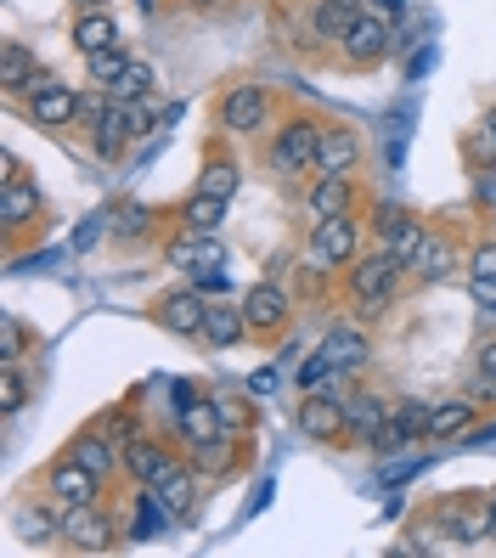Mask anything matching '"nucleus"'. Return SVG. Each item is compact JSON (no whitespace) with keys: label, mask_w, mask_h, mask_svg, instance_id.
Wrapping results in <instances>:
<instances>
[{"label":"nucleus","mask_w":496,"mask_h":558,"mask_svg":"<svg viewBox=\"0 0 496 558\" xmlns=\"http://www.w3.org/2000/svg\"><path fill=\"white\" fill-rule=\"evenodd\" d=\"M401 271H407V259H395L389 248H373L367 259H355V266H350V293H355V305L367 311V316H378V311L389 305L395 282H401Z\"/></svg>","instance_id":"obj_1"},{"label":"nucleus","mask_w":496,"mask_h":558,"mask_svg":"<svg viewBox=\"0 0 496 558\" xmlns=\"http://www.w3.org/2000/svg\"><path fill=\"white\" fill-rule=\"evenodd\" d=\"M361 248V220L355 215H334V220H322L316 226V238H311V254H316V266H350Z\"/></svg>","instance_id":"obj_2"},{"label":"nucleus","mask_w":496,"mask_h":558,"mask_svg":"<svg viewBox=\"0 0 496 558\" xmlns=\"http://www.w3.org/2000/svg\"><path fill=\"white\" fill-rule=\"evenodd\" d=\"M266 85H231L226 102H220V124L231 130V136H254V130H266Z\"/></svg>","instance_id":"obj_3"},{"label":"nucleus","mask_w":496,"mask_h":558,"mask_svg":"<svg viewBox=\"0 0 496 558\" xmlns=\"http://www.w3.org/2000/svg\"><path fill=\"white\" fill-rule=\"evenodd\" d=\"M62 542L69 547H80V553H102V547H113V519L96 508V502H80V508H69L62 513Z\"/></svg>","instance_id":"obj_4"},{"label":"nucleus","mask_w":496,"mask_h":558,"mask_svg":"<svg viewBox=\"0 0 496 558\" xmlns=\"http://www.w3.org/2000/svg\"><path fill=\"white\" fill-rule=\"evenodd\" d=\"M316 153H322V130L305 124V119H293L282 136H277V147H271V163H277L282 175H305L311 163H316Z\"/></svg>","instance_id":"obj_5"},{"label":"nucleus","mask_w":496,"mask_h":558,"mask_svg":"<svg viewBox=\"0 0 496 558\" xmlns=\"http://www.w3.org/2000/svg\"><path fill=\"white\" fill-rule=\"evenodd\" d=\"M28 113H35V124H46V130H62L69 119H80V96L62 85V80H35L28 85Z\"/></svg>","instance_id":"obj_6"},{"label":"nucleus","mask_w":496,"mask_h":558,"mask_svg":"<svg viewBox=\"0 0 496 558\" xmlns=\"http://www.w3.org/2000/svg\"><path fill=\"white\" fill-rule=\"evenodd\" d=\"M46 490H51L62 508H80V502H96V497H102V474H90L80 457H62V463L46 474Z\"/></svg>","instance_id":"obj_7"},{"label":"nucleus","mask_w":496,"mask_h":558,"mask_svg":"<svg viewBox=\"0 0 496 558\" xmlns=\"http://www.w3.org/2000/svg\"><path fill=\"white\" fill-rule=\"evenodd\" d=\"M300 429H305L311 440H322V446H339V440H350L344 401H339V396H305V407H300Z\"/></svg>","instance_id":"obj_8"},{"label":"nucleus","mask_w":496,"mask_h":558,"mask_svg":"<svg viewBox=\"0 0 496 558\" xmlns=\"http://www.w3.org/2000/svg\"><path fill=\"white\" fill-rule=\"evenodd\" d=\"M243 322H249V333H282L288 327V293L277 282H254L243 293Z\"/></svg>","instance_id":"obj_9"},{"label":"nucleus","mask_w":496,"mask_h":558,"mask_svg":"<svg viewBox=\"0 0 496 558\" xmlns=\"http://www.w3.org/2000/svg\"><path fill=\"white\" fill-rule=\"evenodd\" d=\"M344 57L355 62V69H367V62H378L384 51H395V35L384 28V17H373V12H361L350 28H344Z\"/></svg>","instance_id":"obj_10"},{"label":"nucleus","mask_w":496,"mask_h":558,"mask_svg":"<svg viewBox=\"0 0 496 558\" xmlns=\"http://www.w3.org/2000/svg\"><path fill=\"white\" fill-rule=\"evenodd\" d=\"M176 429H181L186 446H215V440H226V412H220V401L192 396V401L176 412Z\"/></svg>","instance_id":"obj_11"},{"label":"nucleus","mask_w":496,"mask_h":558,"mask_svg":"<svg viewBox=\"0 0 496 558\" xmlns=\"http://www.w3.org/2000/svg\"><path fill=\"white\" fill-rule=\"evenodd\" d=\"M440 531H446L451 542H462V547L485 542V536H491V502H469V497H451V502L440 508Z\"/></svg>","instance_id":"obj_12"},{"label":"nucleus","mask_w":496,"mask_h":558,"mask_svg":"<svg viewBox=\"0 0 496 558\" xmlns=\"http://www.w3.org/2000/svg\"><path fill=\"white\" fill-rule=\"evenodd\" d=\"M158 316H164V327H170V333H181V339H204L209 293H197V288H186V293H170V300L158 305Z\"/></svg>","instance_id":"obj_13"},{"label":"nucleus","mask_w":496,"mask_h":558,"mask_svg":"<svg viewBox=\"0 0 496 558\" xmlns=\"http://www.w3.org/2000/svg\"><path fill=\"white\" fill-rule=\"evenodd\" d=\"M130 142H136V108L119 102V96H108L102 119H96V153H102V158H119Z\"/></svg>","instance_id":"obj_14"},{"label":"nucleus","mask_w":496,"mask_h":558,"mask_svg":"<svg viewBox=\"0 0 496 558\" xmlns=\"http://www.w3.org/2000/svg\"><path fill=\"white\" fill-rule=\"evenodd\" d=\"M428 435V401H401L389 412V423L378 429V451H401V446H412V440H423Z\"/></svg>","instance_id":"obj_15"},{"label":"nucleus","mask_w":496,"mask_h":558,"mask_svg":"<svg viewBox=\"0 0 496 558\" xmlns=\"http://www.w3.org/2000/svg\"><path fill=\"white\" fill-rule=\"evenodd\" d=\"M378 238H384V248H389L395 259H407V266H412L428 232H423L412 215H401V209H378Z\"/></svg>","instance_id":"obj_16"},{"label":"nucleus","mask_w":496,"mask_h":558,"mask_svg":"<svg viewBox=\"0 0 496 558\" xmlns=\"http://www.w3.org/2000/svg\"><path fill=\"white\" fill-rule=\"evenodd\" d=\"M355 158H361V142H355V130H344V124H327V130H322V153H316V170H322V175H350V170H355Z\"/></svg>","instance_id":"obj_17"},{"label":"nucleus","mask_w":496,"mask_h":558,"mask_svg":"<svg viewBox=\"0 0 496 558\" xmlns=\"http://www.w3.org/2000/svg\"><path fill=\"white\" fill-rule=\"evenodd\" d=\"M124 469H130V480L158 485L164 474L176 469V451L164 446V440H130V451H124Z\"/></svg>","instance_id":"obj_18"},{"label":"nucleus","mask_w":496,"mask_h":558,"mask_svg":"<svg viewBox=\"0 0 496 558\" xmlns=\"http://www.w3.org/2000/svg\"><path fill=\"white\" fill-rule=\"evenodd\" d=\"M327 361H334L339 373H361L373 361V344H367V333H355V327H334V333H327L322 344H316Z\"/></svg>","instance_id":"obj_19"},{"label":"nucleus","mask_w":496,"mask_h":558,"mask_svg":"<svg viewBox=\"0 0 496 558\" xmlns=\"http://www.w3.org/2000/svg\"><path fill=\"white\" fill-rule=\"evenodd\" d=\"M389 412H395V407H389L384 396H373V389H361V396H350V401H344V417H350V435H355V440H367V446L378 440V429H384V423H389Z\"/></svg>","instance_id":"obj_20"},{"label":"nucleus","mask_w":496,"mask_h":558,"mask_svg":"<svg viewBox=\"0 0 496 558\" xmlns=\"http://www.w3.org/2000/svg\"><path fill=\"white\" fill-rule=\"evenodd\" d=\"M170 266H181V271H209V266H226V248L215 243V232H186L181 243H170Z\"/></svg>","instance_id":"obj_21"},{"label":"nucleus","mask_w":496,"mask_h":558,"mask_svg":"<svg viewBox=\"0 0 496 558\" xmlns=\"http://www.w3.org/2000/svg\"><path fill=\"white\" fill-rule=\"evenodd\" d=\"M0 220H7V232L35 226V220H40V186H28V181L0 186Z\"/></svg>","instance_id":"obj_22"},{"label":"nucleus","mask_w":496,"mask_h":558,"mask_svg":"<svg viewBox=\"0 0 496 558\" xmlns=\"http://www.w3.org/2000/svg\"><path fill=\"white\" fill-rule=\"evenodd\" d=\"M311 215H316V220L355 215V186H350V175H322V181L311 186Z\"/></svg>","instance_id":"obj_23"},{"label":"nucleus","mask_w":496,"mask_h":558,"mask_svg":"<svg viewBox=\"0 0 496 558\" xmlns=\"http://www.w3.org/2000/svg\"><path fill=\"white\" fill-rule=\"evenodd\" d=\"M474 429V401H446V407H428V435L423 440H457Z\"/></svg>","instance_id":"obj_24"},{"label":"nucleus","mask_w":496,"mask_h":558,"mask_svg":"<svg viewBox=\"0 0 496 558\" xmlns=\"http://www.w3.org/2000/svg\"><path fill=\"white\" fill-rule=\"evenodd\" d=\"M35 80H40V69H35V51L12 40L7 51H0V90H7V96H17V90H28Z\"/></svg>","instance_id":"obj_25"},{"label":"nucleus","mask_w":496,"mask_h":558,"mask_svg":"<svg viewBox=\"0 0 496 558\" xmlns=\"http://www.w3.org/2000/svg\"><path fill=\"white\" fill-rule=\"evenodd\" d=\"M147 490H153V497H158L164 508H170V519H181V513H192V502H197V480H192V474H186L181 463H176L170 474H164L158 485H147Z\"/></svg>","instance_id":"obj_26"},{"label":"nucleus","mask_w":496,"mask_h":558,"mask_svg":"<svg viewBox=\"0 0 496 558\" xmlns=\"http://www.w3.org/2000/svg\"><path fill=\"white\" fill-rule=\"evenodd\" d=\"M74 46H80V57H96V51L119 46V23H113L108 12H85V17L74 23Z\"/></svg>","instance_id":"obj_27"},{"label":"nucleus","mask_w":496,"mask_h":558,"mask_svg":"<svg viewBox=\"0 0 496 558\" xmlns=\"http://www.w3.org/2000/svg\"><path fill=\"white\" fill-rule=\"evenodd\" d=\"M243 333H249V322H243V305L209 300V316H204V339H209V344H238Z\"/></svg>","instance_id":"obj_28"},{"label":"nucleus","mask_w":496,"mask_h":558,"mask_svg":"<svg viewBox=\"0 0 496 558\" xmlns=\"http://www.w3.org/2000/svg\"><path fill=\"white\" fill-rule=\"evenodd\" d=\"M361 17L355 0H322V7L311 12V35L316 40H344V28Z\"/></svg>","instance_id":"obj_29"},{"label":"nucleus","mask_w":496,"mask_h":558,"mask_svg":"<svg viewBox=\"0 0 496 558\" xmlns=\"http://www.w3.org/2000/svg\"><path fill=\"white\" fill-rule=\"evenodd\" d=\"M412 271H418L423 282L451 277V271H457V248H451V243H440V238H423V248H418V259H412Z\"/></svg>","instance_id":"obj_30"},{"label":"nucleus","mask_w":496,"mask_h":558,"mask_svg":"<svg viewBox=\"0 0 496 558\" xmlns=\"http://www.w3.org/2000/svg\"><path fill=\"white\" fill-rule=\"evenodd\" d=\"M181 220H186V232H220V220H226V198L192 192V198L181 204Z\"/></svg>","instance_id":"obj_31"},{"label":"nucleus","mask_w":496,"mask_h":558,"mask_svg":"<svg viewBox=\"0 0 496 558\" xmlns=\"http://www.w3.org/2000/svg\"><path fill=\"white\" fill-rule=\"evenodd\" d=\"M69 457H80V463H85L90 474H102V480L119 469V457H113V440H108V435H80V440L69 446Z\"/></svg>","instance_id":"obj_32"},{"label":"nucleus","mask_w":496,"mask_h":558,"mask_svg":"<svg viewBox=\"0 0 496 558\" xmlns=\"http://www.w3.org/2000/svg\"><path fill=\"white\" fill-rule=\"evenodd\" d=\"M192 192H209V198H226V204H231V192H238V163H231V158L204 163V175H197Z\"/></svg>","instance_id":"obj_33"},{"label":"nucleus","mask_w":496,"mask_h":558,"mask_svg":"<svg viewBox=\"0 0 496 558\" xmlns=\"http://www.w3.org/2000/svg\"><path fill=\"white\" fill-rule=\"evenodd\" d=\"M147 90H153V69H147V62H136V57H130V69L108 85V96H119V102H142Z\"/></svg>","instance_id":"obj_34"},{"label":"nucleus","mask_w":496,"mask_h":558,"mask_svg":"<svg viewBox=\"0 0 496 558\" xmlns=\"http://www.w3.org/2000/svg\"><path fill=\"white\" fill-rule=\"evenodd\" d=\"M334 378H339V367H334L322 350L300 361V389H305V396H327V389H334Z\"/></svg>","instance_id":"obj_35"},{"label":"nucleus","mask_w":496,"mask_h":558,"mask_svg":"<svg viewBox=\"0 0 496 558\" xmlns=\"http://www.w3.org/2000/svg\"><path fill=\"white\" fill-rule=\"evenodd\" d=\"M85 62H90V80L108 90V85L130 69V51H124V46H108V51H96V57H85Z\"/></svg>","instance_id":"obj_36"},{"label":"nucleus","mask_w":496,"mask_h":558,"mask_svg":"<svg viewBox=\"0 0 496 558\" xmlns=\"http://www.w3.org/2000/svg\"><path fill=\"white\" fill-rule=\"evenodd\" d=\"M28 401V384L17 373V361H0V412H23Z\"/></svg>","instance_id":"obj_37"},{"label":"nucleus","mask_w":496,"mask_h":558,"mask_svg":"<svg viewBox=\"0 0 496 558\" xmlns=\"http://www.w3.org/2000/svg\"><path fill=\"white\" fill-rule=\"evenodd\" d=\"M469 266H474V288L485 293V300H496V248H491V243L474 248V254H469Z\"/></svg>","instance_id":"obj_38"},{"label":"nucleus","mask_w":496,"mask_h":558,"mask_svg":"<svg viewBox=\"0 0 496 558\" xmlns=\"http://www.w3.org/2000/svg\"><path fill=\"white\" fill-rule=\"evenodd\" d=\"M23 344H28L23 322H17V316H0V361H17V355H23Z\"/></svg>","instance_id":"obj_39"},{"label":"nucleus","mask_w":496,"mask_h":558,"mask_svg":"<svg viewBox=\"0 0 496 558\" xmlns=\"http://www.w3.org/2000/svg\"><path fill=\"white\" fill-rule=\"evenodd\" d=\"M192 288H197V293H209V300H226L231 277H226V266H209V271H192Z\"/></svg>","instance_id":"obj_40"},{"label":"nucleus","mask_w":496,"mask_h":558,"mask_svg":"<svg viewBox=\"0 0 496 558\" xmlns=\"http://www.w3.org/2000/svg\"><path fill=\"white\" fill-rule=\"evenodd\" d=\"M102 108H108V96H80V124H85V130H96Z\"/></svg>","instance_id":"obj_41"},{"label":"nucleus","mask_w":496,"mask_h":558,"mask_svg":"<svg viewBox=\"0 0 496 558\" xmlns=\"http://www.w3.org/2000/svg\"><path fill=\"white\" fill-rule=\"evenodd\" d=\"M12 181H23V158L17 153H0V186H12Z\"/></svg>","instance_id":"obj_42"},{"label":"nucleus","mask_w":496,"mask_h":558,"mask_svg":"<svg viewBox=\"0 0 496 558\" xmlns=\"http://www.w3.org/2000/svg\"><path fill=\"white\" fill-rule=\"evenodd\" d=\"M119 232L142 238V232H147V209H124V215H119Z\"/></svg>","instance_id":"obj_43"},{"label":"nucleus","mask_w":496,"mask_h":558,"mask_svg":"<svg viewBox=\"0 0 496 558\" xmlns=\"http://www.w3.org/2000/svg\"><path fill=\"white\" fill-rule=\"evenodd\" d=\"M271 389H277V373H271V367L249 378V396H271Z\"/></svg>","instance_id":"obj_44"},{"label":"nucleus","mask_w":496,"mask_h":558,"mask_svg":"<svg viewBox=\"0 0 496 558\" xmlns=\"http://www.w3.org/2000/svg\"><path fill=\"white\" fill-rule=\"evenodd\" d=\"M480 367H485V373H491V378H496V339H491V344H485V350H480Z\"/></svg>","instance_id":"obj_45"},{"label":"nucleus","mask_w":496,"mask_h":558,"mask_svg":"<svg viewBox=\"0 0 496 558\" xmlns=\"http://www.w3.org/2000/svg\"><path fill=\"white\" fill-rule=\"evenodd\" d=\"M485 147H491V153H496V108H491V113H485Z\"/></svg>","instance_id":"obj_46"},{"label":"nucleus","mask_w":496,"mask_h":558,"mask_svg":"<svg viewBox=\"0 0 496 558\" xmlns=\"http://www.w3.org/2000/svg\"><path fill=\"white\" fill-rule=\"evenodd\" d=\"M74 7H80V17H85V12H102L108 0H74Z\"/></svg>","instance_id":"obj_47"},{"label":"nucleus","mask_w":496,"mask_h":558,"mask_svg":"<svg viewBox=\"0 0 496 558\" xmlns=\"http://www.w3.org/2000/svg\"><path fill=\"white\" fill-rule=\"evenodd\" d=\"M378 7H389V12H401V7H407V0H378Z\"/></svg>","instance_id":"obj_48"},{"label":"nucleus","mask_w":496,"mask_h":558,"mask_svg":"<svg viewBox=\"0 0 496 558\" xmlns=\"http://www.w3.org/2000/svg\"><path fill=\"white\" fill-rule=\"evenodd\" d=\"M491 536H496V497H491Z\"/></svg>","instance_id":"obj_49"},{"label":"nucleus","mask_w":496,"mask_h":558,"mask_svg":"<svg viewBox=\"0 0 496 558\" xmlns=\"http://www.w3.org/2000/svg\"><path fill=\"white\" fill-rule=\"evenodd\" d=\"M192 7H209V0H192Z\"/></svg>","instance_id":"obj_50"}]
</instances>
